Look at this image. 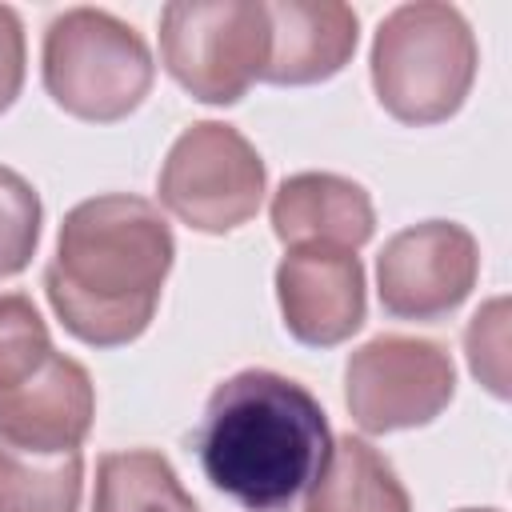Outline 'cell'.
<instances>
[{
  "label": "cell",
  "instance_id": "1",
  "mask_svg": "<svg viewBox=\"0 0 512 512\" xmlns=\"http://www.w3.org/2000/svg\"><path fill=\"white\" fill-rule=\"evenodd\" d=\"M172 256V228L152 200L128 192L92 196L64 216L44 292L76 340L120 348L152 324Z\"/></svg>",
  "mask_w": 512,
  "mask_h": 512
},
{
  "label": "cell",
  "instance_id": "2",
  "mask_svg": "<svg viewBox=\"0 0 512 512\" xmlns=\"http://www.w3.org/2000/svg\"><path fill=\"white\" fill-rule=\"evenodd\" d=\"M192 448L216 492L248 512H288L324 472L332 428L300 380L244 368L208 396Z\"/></svg>",
  "mask_w": 512,
  "mask_h": 512
},
{
  "label": "cell",
  "instance_id": "3",
  "mask_svg": "<svg viewBox=\"0 0 512 512\" xmlns=\"http://www.w3.org/2000/svg\"><path fill=\"white\" fill-rule=\"evenodd\" d=\"M92 416L88 368L52 348L28 296H0V444L44 456L80 452Z\"/></svg>",
  "mask_w": 512,
  "mask_h": 512
},
{
  "label": "cell",
  "instance_id": "4",
  "mask_svg": "<svg viewBox=\"0 0 512 512\" xmlns=\"http://www.w3.org/2000/svg\"><path fill=\"white\" fill-rule=\"evenodd\" d=\"M476 36L460 8L416 0L392 8L372 40V88L400 124H440L476 80Z\"/></svg>",
  "mask_w": 512,
  "mask_h": 512
},
{
  "label": "cell",
  "instance_id": "5",
  "mask_svg": "<svg viewBox=\"0 0 512 512\" xmlns=\"http://www.w3.org/2000/svg\"><path fill=\"white\" fill-rule=\"evenodd\" d=\"M44 88L76 120L112 124L136 112L156 64L144 36L104 8H68L44 32Z\"/></svg>",
  "mask_w": 512,
  "mask_h": 512
},
{
  "label": "cell",
  "instance_id": "6",
  "mask_svg": "<svg viewBox=\"0 0 512 512\" xmlns=\"http://www.w3.org/2000/svg\"><path fill=\"white\" fill-rule=\"evenodd\" d=\"M160 60L204 104H236L268 60V8L260 0H176L160 12Z\"/></svg>",
  "mask_w": 512,
  "mask_h": 512
},
{
  "label": "cell",
  "instance_id": "7",
  "mask_svg": "<svg viewBox=\"0 0 512 512\" xmlns=\"http://www.w3.org/2000/svg\"><path fill=\"white\" fill-rule=\"evenodd\" d=\"M260 152L220 120H200L176 136L160 168V204L196 232H232L264 200Z\"/></svg>",
  "mask_w": 512,
  "mask_h": 512
},
{
  "label": "cell",
  "instance_id": "8",
  "mask_svg": "<svg viewBox=\"0 0 512 512\" xmlns=\"http://www.w3.org/2000/svg\"><path fill=\"white\" fill-rule=\"evenodd\" d=\"M456 392L452 356L416 336H376L348 356L344 400L364 432L432 424Z\"/></svg>",
  "mask_w": 512,
  "mask_h": 512
},
{
  "label": "cell",
  "instance_id": "9",
  "mask_svg": "<svg viewBox=\"0 0 512 512\" xmlns=\"http://www.w3.org/2000/svg\"><path fill=\"white\" fill-rule=\"evenodd\" d=\"M480 272L476 236L452 220L396 232L376 256V292L396 320H440L464 304Z\"/></svg>",
  "mask_w": 512,
  "mask_h": 512
},
{
  "label": "cell",
  "instance_id": "10",
  "mask_svg": "<svg viewBox=\"0 0 512 512\" xmlns=\"http://www.w3.org/2000/svg\"><path fill=\"white\" fill-rule=\"evenodd\" d=\"M276 300L284 328L312 348L344 344L364 324L360 256L332 244H296L276 268Z\"/></svg>",
  "mask_w": 512,
  "mask_h": 512
},
{
  "label": "cell",
  "instance_id": "11",
  "mask_svg": "<svg viewBox=\"0 0 512 512\" xmlns=\"http://www.w3.org/2000/svg\"><path fill=\"white\" fill-rule=\"evenodd\" d=\"M268 8V84H320L336 76L352 52L360 20L340 0H276Z\"/></svg>",
  "mask_w": 512,
  "mask_h": 512
},
{
  "label": "cell",
  "instance_id": "12",
  "mask_svg": "<svg viewBox=\"0 0 512 512\" xmlns=\"http://www.w3.org/2000/svg\"><path fill=\"white\" fill-rule=\"evenodd\" d=\"M376 228L372 196L336 172H296L272 196V232L296 244H332L356 252Z\"/></svg>",
  "mask_w": 512,
  "mask_h": 512
},
{
  "label": "cell",
  "instance_id": "13",
  "mask_svg": "<svg viewBox=\"0 0 512 512\" xmlns=\"http://www.w3.org/2000/svg\"><path fill=\"white\" fill-rule=\"evenodd\" d=\"M304 512H412V504L396 468L368 440L344 436L308 488Z\"/></svg>",
  "mask_w": 512,
  "mask_h": 512
},
{
  "label": "cell",
  "instance_id": "14",
  "mask_svg": "<svg viewBox=\"0 0 512 512\" xmlns=\"http://www.w3.org/2000/svg\"><path fill=\"white\" fill-rule=\"evenodd\" d=\"M92 512H200L168 456L156 448L104 452L96 464Z\"/></svg>",
  "mask_w": 512,
  "mask_h": 512
},
{
  "label": "cell",
  "instance_id": "15",
  "mask_svg": "<svg viewBox=\"0 0 512 512\" xmlns=\"http://www.w3.org/2000/svg\"><path fill=\"white\" fill-rule=\"evenodd\" d=\"M80 484V452L44 456L0 444V512H76Z\"/></svg>",
  "mask_w": 512,
  "mask_h": 512
},
{
  "label": "cell",
  "instance_id": "16",
  "mask_svg": "<svg viewBox=\"0 0 512 512\" xmlns=\"http://www.w3.org/2000/svg\"><path fill=\"white\" fill-rule=\"evenodd\" d=\"M40 244V196L36 188L0 164V280L28 268Z\"/></svg>",
  "mask_w": 512,
  "mask_h": 512
},
{
  "label": "cell",
  "instance_id": "17",
  "mask_svg": "<svg viewBox=\"0 0 512 512\" xmlns=\"http://www.w3.org/2000/svg\"><path fill=\"white\" fill-rule=\"evenodd\" d=\"M464 348H468L472 376L492 396H508V300L504 296L488 300L472 316V324L464 332Z\"/></svg>",
  "mask_w": 512,
  "mask_h": 512
},
{
  "label": "cell",
  "instance_id": "18",
  "mask_svg": "<svg viewBox=\"0 0 512 512\" xmlns=\"http://www.w3.org/2000/svg\"><path fill=\"white\" fill-rule=\"evenodd\" d=\"M20 84H24V24L8 4H0V112L12 108Z\"/></svg>",
  "mask_w": 512,
  "mask_h": 512
},
{
  "label": "cell",
  "instance_id": "19",
  "mask_svg": "<svg viewBox=\"0 0 512 512\" xmlns=\"http://www.w3.org/2000/svg\"><path fill=\"white\" fill-rule=\"evenodd\" d=\"M460 512H496V508H460Z\"/></svg>",
  "mask_w": 512,
  "mask_h": 512
}]
</instances>
